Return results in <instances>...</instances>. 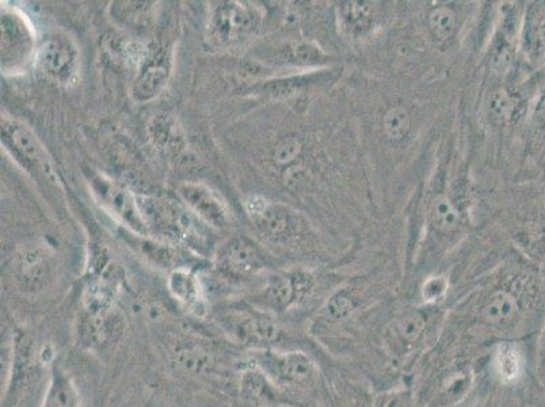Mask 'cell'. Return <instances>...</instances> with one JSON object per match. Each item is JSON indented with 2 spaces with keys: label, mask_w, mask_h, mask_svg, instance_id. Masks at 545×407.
Returning a JSON list of instances; mask_svg holds the SVG:
<instances>
[{
  "label": "cell",
  "mask_w": 545,
  "mask_h": 407,
  "mask_svg": "<svg viewBox=\"0 0 545 407\" xmlns=\"http://www.w3.org/2000/svg\"><path fill=\"white\" fill-rule=\"evenodd\" d=\"M141 216L148 234L165 239L175 245L192 247L203 253L209 242V228L182 201L163 197L137 196Z\"/></svg>",
  "instance_id": "obj_1"
},
{
  "label": "cell",
  "mask_w": 545,
  "mask_h": 407,
  "mask_svg": "<svg viewBox=\"0 0 545 407\" xmlns=\"http://www.w3.org/2000/svg\"><path fill=\"white\" fill-rule=\"evenodd\" d=\"M245 208L262 237L270 242L289 245L306 234V222L288 205L273 203L261 196H250L245 201Z\"/></svg>",
  "instance_id": "obj_2"
},
{
  "label": "cell",
  "mask_w": 545,
  "mask_h": 407,
  "mask_svg": "<svg viewBox=\"0 0 545 407\" xmlns=\"http://www.w3.org/2000/svg\"><path fill=\"white\" fill-rule=\"evenodd\" d=\"M219 323L232 341L251 349V352L270 349L282 334L281 327L272 318L254 308H232L221 315Z\"/></svg>",
  "instance_id": "obj_3"
},
{
  "label": "cell",
  "mask_w": 545,
  "mask_h": 407,
  "mask_svg": "<svg viewBox=\"0 0 545 407\" xmlns=\"http://www.w3.org/2000/svg\"><path fill=\"white\" fill-rule=\"evenodd\" d=\"M268 251L254 239L238 235L220 245L216 251L215 266L221 276L247 280L270 268Z\"/></svg>",
  "instance_id": "obj_4"
},
{
  "label": "cell",
  "mask_w": 545,
  "mask_h": 407,
  "mask_svg": "<svg viewBox=\"0 0 545 407\" xmlns=\"http://www.w3.org/2000/svg\"><path fill=\"white\" fill-rule=\"evenodd\" d=\"M251 364L264 372L274 386H311L316 378V368L303 352H277L272 349L251 352Z\"/></svg>",
  "instance_id": "obj_5"
},
{
  "label": "cell",
  "mask_w": 545,
  "mask_h": 407,
  "mask_svg": "<svg viewBox=\"0 0 545 407\" xmlns=\"http://www.w3.org/2000/svg\"><path fill=\"white\" fill-rule=\"evenodd\" d=\"M315 285V276L310 270H278L266 280L259 300L276 313H287L310 298Z\"/></svg>",
  "instance_id": "obj_6"
},
{
  "label": "cell",
  "mask_w": 545,
  "mask_h": 407,
  "mask_svg": "<svg viewBox=\"0 0 545 407\" xmlns=\"http://www.w3.org/2000/svg\"><path fill=\"white\" fill-rule=\"evenodd\" d=\"M125 332V318L120 308L108 313L80 315L78 342L86 351L102 353L117 345Z\"/></svg>",
  "instance_id": "obj_7"
},
{
  "label": "cell",
  "mask_w": 545,
  "mask_h": 407,
  "mask_svg": "<svg viewBox=\"0 0 545 407\" xmlns=\"http://www.w3.org/2000/svg\"><path fill=\"white\" fill-rule=\"evenodd\" d=\"M56 261L43 246L28 247L19 254L14 266V280L19 291L37 295L45 291L55 279Z\"/></svg>",
  "instance_id": "obj_8"
},
{
  "label": "cell",
  "mask_w": 545,
  "mask_h": 407,
  "mask_svg": "<svg viewBox=\"0 0 545 407\" xmlns=\"http://www.w3.org/2000/svg\"><path fill=\"white\" fill-rule=\"evenodd\" d=\"M178 195L182 203L208 227H227L230 220L227 205L209 186L200 182H184L178 186Z\"/></svg>",
  "instance_id": "obj_9"
},
{
  "label": "cell",
  "mask_w": 545,
  "mask_h": 407,
  "mask_svg": "<svg viewBox=\"0 0 545 407\" xmlns=\"http://www.w3.org/2000/svg\"><path fill=\"white\" fill-rule=\"evenodd\" d=\"M254 25L253 11L236 2H224L212 15L209 36L217 45H230L249 33Z\"/></svg>",
  "instance_id": "obj_10"
},
{
  "label": "cell",
  "mask_w": 545,
  "mask_h": 407,
  "mask_svg": "<svg viewBox=\"0 0 545 407\" xmlns=\"http://www.w3.org/2000/svg\"><path fill=\"white\" fill-rule=\"evenodd\" d=\"M93 186L99 199L104 200V204L114 215L123 220L132 231L137 232V235L141 237L148 235L136 196H133L129 190L102 178H94Z\"/></svg>",
  "instance_id": "obj_11"
},
{
  "label": "cell",
  "mask_w": 545,
  "mask_h": 407,
  "mask_svg": "<svg viewBox=\"0 0 545 407\" xmlns=\"http://www.w3.org/2000/svg\"><path fill=\"white\" fill-rule=\"evenodd\" d=\"M33 49V34L21 14H2V63L17 68L26 63Z\"/></svg>",
  "instance_id": "obj_12"
},
{
  "label": "cell",
  "mask_w": 545,
  "mask_h": 407,
  "mask_svg": "<svg viewBox=\"0 0 545 407\" xmlns=\"http://www.w3.org/2000/svg\"><path fill=\"white\" fill-rule=\"evenodd\" d=\"M76 49L70 40L49 37L36 51V64L45 75L59 82L70 81L76 67Z\"/></svg>",
  "instance_id": "obj_13"
},
{
  "label": "cell",
  "mask_w": 545,
  "mask_h": 407,
  "mask_svg": "<svg viewBox=\"0 0 545 407\" xmlns=\"http://www.w3.org/2000/svg\"><path fill=\"white\" fill-rule=\"evenodd\" d=\"M171 75V57L166 51L151 52L143 64L135 83H133V98L137 102H148L158 97Z\"/></svg>",
  "instance_id": "obj_14"
},
{
  "label": "cell",
  "mask_w": 545,
  "mask_h": 407,
  "mask_svg": "<svg viewBox=\"0 0 545 407\" xmlns=\"http://www.w3.org/2000/svg\"><path fill=\"white\" fill-rule=\"evenodd\" d=\"M167 288H169L171 296L189 314L197 318H203L208 313V303L207 298H205L203 284L192 270L186 268L173 270L170 273L169 280H167Z\"/></svg>",
  "instance_id": "obj_15"
},
{
  "label": "cell",
  "mask_w": 545,
  "mask_h": 407,
  "mask_svg": "<svg viewBox=\"0 0 545 407\" xmlns=\"http://www.w3.org/2000/svg\"><path fill=\"white\" fill-rule=\"evenodd\" d=\"M338 26L346 37L358 40L372 32L376 24V6L372 2L339 3L337 7Z\"/></svg>",
  "instance_id": "obj_16"
},
{
  "label": "cell",
  "mask_w": 545,
  "mask_h": 407,
  "mask_svg": "<svg viewBox=\"0 0 545 407\" xmlns=\"http://www.w3.org/2000/svg\"><path fill=\"white\" fill-rule=\"evenodd\" d=\"M2 139L25 165L30 167L43 162V152L36 136L25 124L17 120H2Z\"/></svg>",
  "instance_id": "obj_17"
},
{
  "label": "cell",
  "mask_w": 545,
  "mask_h": 407,
  "mask_svg": "<svg viewBox=\"0 0 545 407\" xmlns=\"http://www.w3.org/2000/svg\"><path fill=\"white\" fill-rule=\"evenodd\" d=\"M335 79H337V71L325 68V70H314L307 72V74L273 79V81L258 86L257 90L258 93L272 95V97H291L301 91L310 90L312 87L334 82Z\"/></svg>",
  "instance_id": "obj_18"
},
{
  "label": "cell",
  "mask_w": 545,
  "mask_h": 407,
  "mask_svg": "<svg viewBox=\"0 0 545 407\" xmlns=\"http://www.w3.org/2000/svg\"><path fill=\"white\" fill-rule=\"evenodd\" d=\"M82 398L74 378L57 361L49 367L47 389L40 407H80Z\"/></svg>",
  "instance_id": "obj_19"
},
{
  "label": "cell",
  "mask_w": 545,
  "mask_h": 407,
  "mask_svg": "<svg viewBox=\"0 0 545 407\" xmlns=\"http://www.w3.org/2000/svg\"><path fill=\"white\" fill-rule=\"evenodd\" d=\"M521 47L532 64L545 60V6L532 7L522 19Z\"/></svg>",
  "instance_id": "obj_20"
},
{
  "label": "cell",
  "mask_w": 545,
  "mask_h": 407,
  "mask_svg": "<svg viewBox=\"0 0 545 407\" xmlns=\"http://www.w3.org/2000/svg\"><path fill=\"white\" fill-rule=\"evenodd\" d=\"M273 386L274 384L270 382L268 376L253 364L247 365L240 372V399L247 407H262L273 402L276 397Z\"/></svg>",
  "instance_id": "obj_21"
},
{
  "label": "cell",
  "mask_w": 545,
  "mask_h": 407,
  "mask_svg": "<svg viewBox=\"0 0 545 407\" xmlns=\"http://www.w3.org/2000/svg\"><path fill=\"white\" fill-rule=\"evenodd\" d=\"M521 304L510 289H495L484 300L480 314L484 321L493 326H508L520 315Z\"/></svg>",
  "instance_id": "obj_22"
},
{
  "label": "cell",
  "mask_w": 545,
  "mask_h": 407,
  "mask_svg": "<svg viewBox=\"0 0 545 407\" xmlns=\"http://www.w3.org/2000/svg\"><path fill=\"white\" fill-rule=\"evenodd\" d=\"M278 62L291 64V66L315 68L320 70L322 67L329 66L331 57L323 52L318 45L310 41H291L288 44H282L277 49Z\"/></svg>",
  "instance_id": "obj_23"
},
{
  "label": "cell",
  "mask_w": 545,
  "mask_h": 407,
  "mask_svg": "<svg viewBox=\"0 0 545 407\" xmlns=\"http://www.w3.org/2000/svg\"><path fill=\"white\" fill-rule=\"evenodd\" d=\"M148 135L152 144L160 151L171 152L178 158H181L182 152L185 151L184 138L179 133L173 117L158 114L148 124Z\"/></svg>",
  "instance_id": "obj_24"
},
{
  "label": "cell",
  "mask_w": 545,
  "mask_h": 407,
  "mask_svg": "<svg viewBox=\"0 0 545 407\" xmlns=\"http://www.w3.org/2000/svg\"><path fill=\"white\" fill-rule=\"evenodd\" d=\"M426 327V317L421 311H413L398 319L390 330V344L394 352L405 353L422 336Z\"/></svg>",
  "instance_id": "obj_25"
},
{
  "label": "cell",
  "mask_w": 545,
  "mask_h": 407,
  "mask_svg": "<svg viewBox=\"0 0 545 407\" xmlns=\"http://www.w3.org/2000/svg\"><path fill=\"white\" fill-rule=\"evenodd\" d=\"M174 360L181 370L193 375L205 374L213 365L211 352L197 341L179 342L174 349Z\"/></svg>",
  "instance_id": "obj_26"
},
{
  "label": "cell",
  "mask_w": 545,
  "mask_h": 407,
  "mask_svg": "<svg viewBox=\"0 0 545 407\" xmlns=\"http://www.w3.org/2000/svg\"><path fill=\"white\" fill-rule=\"evenodd\" d=\"M428 220L434 231L451 234L461 226V213L448 196L438 195L430 201Z\"/></svg>",
  "instance_id": "obj_27"
},
{
  "label": "cell",
  "mask_w": 545,
  "mask_h": 407,
  "mask_svg": "<svg viewBox=\"0 0 545 407\" xmlns=\"http://www.w3.org/2000/svg\"><path fill=\"white\" fill-rule=\"evenodd\" d=\"M428 26L432 36L438 43L445 44L456 36L457 17L452 7L438 5L428 14Z\"/></svg>",
  "instance_id": "obj_28"
},
{
  "label": "cell",
  "mask_w": 545,
  "mask_h": 407,
  "mask_svg": "<svg viewBox=\"0 0 545 407\" xmlns=\"http://www.w3.org/2000/svg\"><path fill=\"white\" fill-rule=\"evenodd\" d=\"M495 371L503 382H513L524 371V357L514 345H502L495 353Z\"/></svg>",
  "instance_id": "obj_29"
},
{
  "label": "cell",
  "mask_w": 545,
  "mask_h": 407,
  "mask_svg": "<svg viewBox=\"0 0 545 407\" xmlns=\"http://www.w3.org/2000/svg\"><path fill=\"white\" fill-rule=\"evenodd\" d=\"M384 135L392 143L402 142L409 135L411 116L409 110L403 106H394L388 109L383 117Z\"/></svg>",
  "instance_id": "obj_30"
},
{
  "label": "cell",
  "mask_w": 545,
  "mask_h": 407,
  "mask_svg": "<svg viewBox=\"0 0 545 407\" xmlns=\"http://www.w3.org/2000/svg\"><path fill=\"white\" fill-rule=\"evenodd\" d=\"M140 253L151 261L152 264L163 269H177L175 268V260H177V254L170 246V243L154 242L150 239L141 238L139 242Z\"/></svg>",
  "instance_id": "obj_31"
},
{
  "label": "cell",
  "mask_w": 545,
  "mask_h": 407,
  "mask_svg": "<svg viewBox=\"0 0 545 407\" xmlns=\"http://www.w3.org/2000/svg\"><path fill=\"white\" fill-rule=\"evenodd\" d=\"M301 154H303L301 140L295 135L285 136L274 146L272 159L274 165L282 167V169H289V167L295 165Z\"/></svg>",
  "instance_id": "obj_32"
},
{
  "label": "cell",
  "mask_w": 545,
  "mask_h": 407,
  "mask_svg": "<svg viewBox=\"0 0 545 407\" xmlns=\"http://www.w3.org/2000/svg\"><path fill=\"white\" fill-rule=\"evenodd\" d=\"M487 112L494 124L502 125L512 119L514 101L512 95L505 89H497L491 93Z\"/></svg>",
  "instance_id": "obj_33"
},
{
  "label": "cell",
  "mask_w": 545,
  "mask_h": 407,
  "mask_svg": "<svg viewBox=\"0 0 545 407\" xmlns=\"http://www.w3.org/2000/svg\"><path fill=\"white\" fill-rule=\"evenodd\" d=\"M325 311L333 321H345L353 314L354 300L349 292H338L327 302Z\"/></svg>",
  "instance_id": "obj_34"
},
{
  "label": "cell",
  "mask_w": 545,
  "mask_h": 407,
  "mask_svg": "<svg viewBox=\"0 0 545 407\" xmlns=\"http://www.w3.org/2000/svg\"><path fill=\"white\" fill-rule=\"evenodd\" d=\"M448 291V280L445 277H430L422 287V296L426 302L434 303L444 298Z\"/></svg>",
  "instance_id": "obj_35"
},
{
  "label": "cell",
  "mask_w": 545,
  "mask_h": 407,
  "mask_svg": "<svg viewBox=\"0 0 545 407\" xmlns=\"http://www.w3.org/2000/svg\"><path fill=\"white\" fill-rule=\"evenodd\" d=\"M375 407H405V399L398 393L381 395Z\"/></svg>",
  "instance_id": "obj_36"
},
{
  "label": "cell",
  "mask_w": 545,
  "mask_h": 407,
  "mask_svg": "<svg viewBox=\"0 0 545 407\" xmlns=\"http://www.w3.org/2000/svg\"><path fill=\"white\" fill-rule=\"evenodd\" d=\"M535 114L540 123L545 125V91L541 94L539 101H537Z\"/></svg>",
  "instance_id": "obj_37"
}]
</instances>
